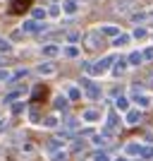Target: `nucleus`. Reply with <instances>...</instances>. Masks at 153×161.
<instances>
[{"instance_id": "nucleus-16", "label": "nucleus", "mask_w": 153, "mask_h": 161, "mask_svg": "<svg viewBox=\"0 0 153 161\" xmlns=\"http://www.w3.org/2000/svg\"><path fill=\"white\" fill-rule=\"evenodd\" d=\"M96 161H108V156H103V154H98V156H96Z\"/></svg>"}, {"instance_id": "nucleus-14", "label": "nucleus", "mask_w": 153, "mask_h": 161, "mask_svg": "<svg viewBox=\"0 0 153 161\" xmlns=\"http://www.w3.org/2000/svg\"><path fill=\"white\" fill-rule=\"evenodd\" d=\"M144 58H148V60H153V48H148L146 53H144Z\"/></svg>"}, {"instance_id": "nucleus-4", "label": "nucleus", "mask_w": 153, "mask_h": 161, "mask_svg": "<svg viewBox=\"0 0 153 161\" xmlns=\"http://www.w3.org/2000/svg\"><path fill=\"white\" fill-rule=\"evenodd\" d=\"M65 12L67 14H74V12H77V3H74V0H67V3H65Z\"/></svg>"}, {"instance_id": "nucleus-8", "label": "nucleus", "mask_w": 153, "mask_h": 161, "mask_svg": "<svg viewBox=\"0 0 153 161\" xmlns=\"http://www.w3.org/2000/svg\"><path fill=\"white\" fill-rule=\"evenodd\" d=\"M103 34H108V36H115V34H117V29H115V27H105V29H103Z\"/></svg>"}, {"instance_id": "nucleus-13", "label": "nucleus", "mask_w": 153, "mask_h": 161, "mask_svg": "<svg viewBox=\"0 0 153 161\" xmlns=\"http://www.w3.org/2000/svg\"><path fill=\"white\" fill-rule=\"evenodd\" d=\"M46 53H48V55H53V53H58V48H55V46H48V48H46Z\"/></svg>"}, {"instance_id": "nucleus-1", "label": "nucleus", "mask_w": 153, "mask_h": 161, "mask_svg": "<svg viewBox=\"0 0 153 161\" xmlns=\"http://www.w3.org/2000/svg\"><path fill=\"white\" fill-rule=\"evenodd\" d=\"M31 7V0H10V14H24Z\"/></svg>"}, {"instance_id": "nucleus-9", "label": "nucleus", "mask_w": 153, "mask_h": 161, "mask_svg": "<svg viewBox=\"0 0 153 161\" xmlns=\"http://www.w3.org/2000/svg\"><path fill=\"white\" fill-rule=\"evenodd\" d=\"M134 36H136V39H144V36H146V29H136V31H134Z\"/></svg>"}, {"instance_id": "nucleus-3", "label": "nucleus", "mask_w": 153, "mask_h": 161, "mask_svg": "<svg viewBox=\"0 0 153 161\" xmlns=\"http://www.w3.org/2000/svg\"><path fill=\"white\" fill-rule=\"evenodd\" d=\"M46 96H48V89H46V87H36V89H33L31 101H36V103H38V101H43Z\"/></svg>"}, {"instance_id": "nucleus-11", "label": "nucleus", "mask_w": 153, "mask_h": 161, "mask_svg": "<svg viewBox=\"0 0 153 161\" xmlns=\"http://www.w3.org/2000/svg\"><path fill=\"white\" fill-rule=\"evenodd\" d=\"M7 48H10V43L5 39H0V51H7Z\"/></svg>"}, {"instance_id": "nucleus-10", "label": "nucleus", "mask_w": 153, "mask_h": 161, "mask_svg": "<svg viewBox=\"0 0 153 161\" xmlns=\"http://www.w3.org/2000/svg\"><path fill=\"white\" fill-rule=\"evenodd\" d=\"M139 120V113H136V111H132V113H129V123H136Z\"/></svg>"}, {"instance_id": "nucleus-2", "label": "nucleus", "mask_w": 153, "mask_h": 161, "mask_svg": "<svg viewBox=\"0 0 153 161\" xmlns=\"http://www.w3.org/2000/svg\"><path fill=\"white\" fill-rule=\"evenodd\" d=\"M136 3H139V0H117V3H115V10H117V12H127V10H132Z\"/></svg>"}, {"instance_id": "nucleus-7", "label": "nucleus", "mask_w": 153, "mask_h": 161, "mask_svg": "<svg viewBox=\"0 0 153 161\" xmlns=\"http://www.w3.org/2000/svg\"><path fill=\"white\" fill-rule=\"evenodd\" d=\"M115 43H117V46H125V43H127V36H125V34H120V36L115 39Z\"/></svg>"}, {"instance_id": "nucleus-12", "label": "nucleus", "mask_w": 153, "mask_h": 161, "mask_svg": "<svg viewBox=\"0 0 153 161\" xmlns=\"http://www.w3.org/2000/svg\"><path fill=\"white\" fill-rule=\"evenodd\" d=\"M0 80H10V72H7V70H0Z\"/></svg>"}, {"instance_id": "nucleus-6", "label": "nucleus", "mask_w": 153, "mask_h": 161, "mask_svg": "<svg viewBox=\"0 0 153 161\" xmlns=\"http://www.w3.org/2000/svg\"><path fill=\"white\" fill-rule=\"evenodd\" d=\"M141 58H144L141 53H132V55H129V63H132V65H136V63H141Z\"/></svg>"}, {"instance_id": "nucleus-5", "label": "nucleus", "mask_w": 153, "mask_h": 161, "mask_svg": "<svg viewBox=\"0 0 153 161\" xmlns=\"http://www.w3.org/2000/svg\"><path fill=\"white\" fill-rule=\"evenodd\" d=\"M24 29H27V31H36V29H41V24H38V22H27V24H24Z\"/></svg>"}, {"instance_id": "nucleus-15", "label": "nucleus", "mask_w": 153, "mask_h": 161, "mask_svg": "<svg viewBox=\"0 0 153 161\" xmlns=\"http://www.w3.org/2000/svg\"><path fill=\"white\" fill-rule=\"evenodd\" d=\"M141 154H144V156H153V149H151V147H146L144 152H141Z\"/></svg>"}]
</instances>
